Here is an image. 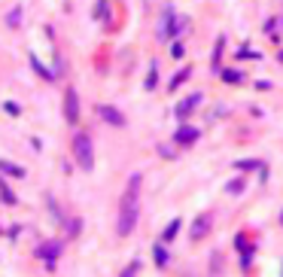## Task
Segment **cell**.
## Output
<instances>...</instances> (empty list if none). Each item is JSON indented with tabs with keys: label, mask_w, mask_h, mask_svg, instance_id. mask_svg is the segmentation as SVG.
I'll list each match as a JSON object with an SVG mask.
<instances>
[{
	"label": "cell",
	"mask_w": 283,
	"mask_h": 277,
	"mask_svg": "<svg viewBox=\"0 0 283 277\" xmlns=\"http://www.w3.org/2000/svg\"><path fill=\"white\" fill-rule=\"evenodd\" d=\"M140 174H134L128 180V189H125V195H122V204H119V238H128L131 229L137 226V213H140Z\"/></svg>",
	"instance_id": "obj_1"
},
{
	"label": "cell",
	"mask_w": 283,
	"mask_h": 277,
	"mask_svg": "<svg viewBox=\"0 0 283 277\" xmlns=\"http://www.w3.org/2000/svg\"><path fill=\"white\" fill-rule=\"evenodd\" d=\"M73 155H76V165L82 171H92L95 168V146H92V137L88 134H76L73 137Z\"/></svg>",
	"instance_id": "obj_2"
},
{
	"label": "cell",
	"mask_w": 283,
	"mask_h": 277,
	"mask_svg": "<svg viewBox=\"0 0 283 277\" xmlns=\"http://www.w3.org/2000/svg\"><path fill=\"white\" fill-rule=\"evenodd\" d=\"M171 37H180V15L168 3L165 12H162V22H158V43H168Z\"/></svg>",
	"instance_id": "obj_3"
},
{
	"label": "cell",
	"mask_w": 283,
	"mask_h": 277,
	"mask_svg": "<svg viewBox=\"0 0 283 277\" xmlns=\"http://www.w3.org/2000/svg\"><path fill=\"white\" fill-rule=\"evenodd\" d=\"M64 119H67V122H79V98H76V89H67L64 92Z\"/></svg>",
	"instance_id": "obj_4"
},
{
	"label": "cell",
	"mask_w": 283,
	"mask_h": 277,
	"mask_svg": "<svg viewBox=\"0 0 283 277\" xmlns=\"http://www.w3.org/2000/svg\"><path fill=\"white\" fill-rule=\"evenodd\" d=\"M58 256H61V244H58V241H46V244L37 247V259H43L46 265H52Z\"/></svg>",
	"instance_id": "obj_5"
},
{
	"label": "cell",
	"mask_w": 283,
	"mask_h": 277,
	"mask_svg": "<svg viewBox=\"0 0 283 277\" xmlns=\"http://www.w3.org/2000/svg\"><path fill=\"white\" fill-rule=\"evenodd\" d=\"M98 113H101V119H104V122H110V125H116V128H122V125H125V116H122L116 107H98Z\"/></svg>",
	"instance_id": "obj_6"
},
{
	"label": "cell",
	"mask_w": 283,
	"mask_h": 277,
	"mask_svg": "<svg viewBox=\"0 0 283 277\" xmlns=\"http://www.w3.org/2000/svg\"><path fill=\"white\" fill-rule=\"evenodd\" d=\"M198 128H192V125H180V128H177V134H174V140L177 143H195L198 140Z\"/></svg>",
	"instance_id": "obj_7"
},
{
	"label": "cell",
	"mask_w": 283,
	"mask_h": 277,
	"mask_svg": "<svg viewBox=\"0 0 283 277\" xmlns=\"http://www.w3.org/2000/svg\"><path fill=\"white\" fill-rule=\"evenodd\" d=\"M198 104H201V95H189L186 101H180V104H177V110H174V113L180 116V119H186V116H189L192 110L198 107Z\"/></svg>",
	"instance_id": "obj_8"
},
{
	"label": "cell",
	"mask_w": 283,
	"mask_h": 277,
	"mask_svg": "<svg viewBox=\"0 0 283 277\" xmlns=\"http://www.w3.org/2000/svg\"><path fill=\"white\" fill-rule=\"evenodd\" d=\"M207 229H210V216H198L195 222H192V238H195V241H198V238H204V232H207Z\"/></svg>",
	"instance_id": "obj_9"
},
{
	"label": "cell",
	"mask_w": 283,
	"mask_h": 277,
	"mask_svg": "<svg viewBox=\"0 0 283 277\" xmlns=\"http://www.w3.org/2000/svg\"><path fill=\"white\" fill-rule=\"evenodd\" d=\"M152 259H155V265H158V268H165V265H168V253H165V247H162V244H155V247H152Z\"/></svg>",
	"instance_id": "obj_10"
},
{
	"label": "cell",
	"mask_w": 283,
	"mask_h": 277,
	"mask_svg": "<svg viewBox=\"0 0 283 277\" xmlns=\"http://www.w3.org/2000/svg\"><path fill=\"white\" fill-rule=\"evenodd\" d=\"M180 226H183L180 219H171V222H168V229H165V235H162V241H174V238H177V232H180Z\"/></svg>",
	"instance_id": "obj_11"
},
{
	"label": "cell",
	"mask_w": 283,
	"mask_h": 277,
	"mask_svg": "<svg viewBox=\"0 0 283 277\" xmlns=\"http://www.w3.org/2000/svg\"><path fill=\"white\" fill-rule=\"evenodd\" d=\"M0 171H3V174H12V177H25L22 168H15V165H9V162H3V159H0Z\"/></svg>",
	"instance_id": "obj_12"
},
{
	"label": "cell",
	"mask_w": 283,
	"mask_h": 277,
	"mask_svg": "<svg viewBox=\"0 0 283 277\" xmlns=\"http://www.w3.org/2000/svg\"><path fill=\"white\" fill-rule=\"evenodd\" d=\"M155 82H158V67L152 64V67H149V73H146V85H143V89H146V92H152V89H155Z\"/></svg>",
	"instance_id": "obj_13"
},
{
	"label": "cell",
	"mask_w": 283,
	"mask_h": 277,
	"mask_svg": "<svg viewBox=\"0 0 283 277\" xmlns=\"http://www.w3.org/2000/svg\"><path fill=\"white\" fill-rule=\"evenodd\" d=\"M0 198H3L6 204H15V195H12V189H6V183L0 180Z\"/></svg>",
	"instance_id": "obj_14"
},
{
	"label": "cell",
	"mask_w": 283,
	"mask_h": 277,
	"mask_svg": "<svg viewBox=\"0 0 283 277\" xmlns=\"http://www.w3.org/2000/svg\"><path fill=\"white\" fill-rule=\"evenodd\" d=\"M222 79H225V82H241L244 73H241V70H222Z\"/></svg>",
	"instance_id": "obj_15"
},
{
	"label": "cell",
	"mask_w": 283,
	"mask_h": 277,
	"mask_svg": "<svg viewBox=\"0 0 283 277\" xmlns=\"http://www.w3.org/2000/svg\"><path fill=\"white\" fill-rule=\"evenodd\" d=\"M6 22H9L12 28H19V22H22V9H19V6H15V9H12V12L6 15Z\"/></svg>",
	"instance_id": "obj_16"
},
{
	"label": "cell",
	"mask_w": 283,
	"mask_h": 277,
	"mask_svg": "<svg viewBox=\"0 0 283 277\" xmlns=\"http://www.w3.org/2000/svg\"><path fill=\"white\" fill-rule=\"evenodd\" d=\"M222 46H225V37L216 40V49H213V67H219V55H222Z\"/></svg>",
	"instance_id": "obj_17"
},
{
	"label": "cell",
	"mask_w": 283,
	"mask_h": 277,
	"mask_svg": "<svg viewBox=\"0 0 283 277\" xmlns=\"http://www.w3.org/2000/svg\"><path fill=\"white\" fill-rule=\"evenodd\" d=\"M104 12H110V6H107V0H98V6H95V15L98 19H107Z\"/></svg>",
	"instance_id": "obj_18"
},
{
	"label": "cell",
	"mask_w": 283,
	"mask_h": 277,
	"mask_svg": "<svg viewBox=\"0 0 283 277\" xmlns=\"http://www.w3.org/2000/svg\"><path fill=\"white\" fill-rule=\"evenodd\" d=\"M238 168H241V171H250V168L256 171V168H259V162H256V159H241V162H238Z\"/></svg>",
	"instance_id": "obj_19"
},
{
	"label": "cell",
	"mask_w": 283,
	"mask_h": 277,
	"mask_svg": "<svg viewBox=\"0 0 283 277\" xmlns=\"http://www.w3.org/2000/svg\"><path fill=\"white\" fill-rule=\"evenodd\" d=\"M189 73H192V70H189V67H186V70H183V73H177V76L171 79V89H177V85H180V82H183V79H186Z\"/></svg>",
	"instance_id": "obj_20"
},
{
	"label": "cell",
	"mask_w": 283,
	"mask_h": 277,
	"mask_svg": "<svg viewBox=\"0 0 283 277\" xmlns=\"http://www.w3.org/2000/svg\"><path fill=\"white\" fill-rule=\"evenodd\" d=\"M228 192H244V180H232V183H228Z\"/></svg>",
	"instance_id": "obj_21"
},
{
	"label": "cell",
	"mask_w": 283,
	"mask_h": 277,
	"mask_svg": "<svg viewBox=\"0 0 283 277\" xmlns=\"http://www.w3.org/2000/svg\"><path fill=\"white\" fill-rule=\"evenodd\" d=\"M238 58H256V61H259L262 55H259V52H250V49H241V52H238Z\"/></svg>",
	"instance_id": "obj_22"
},
{
	"label": "cell",
	"mask_w": 283,
	"mask_h": 277,
	"mask_svg": "<svg viewBox=\"0 0 283 277\" xmlns=\"http://www.w3.org/2000/svg\"><path fill=\"white\" fill-rule=\"evenodd\" d=\"M183 52H186L183 43H174V46H171V55H174V58H183Z\"/></svg>",
	"instance_id": "obj_23"
},
{
	"label": "cell",
	"mask_w": 283,
	"mask_h": 277,
	"mask_svg": "<svg viewBox=\"0 0 283 277\" xmlns=\"http://www.w3.org/2000/svg\"><path fill=\"white\" fill-rule=\"evenodd\" d=\"M3 110H6L9 116H19V104H12V101H6V104H3Z\"/></svg>",
	"instance_id": "obj_24"
},
{
	"label": "cell",
	"mask_w": 283,
	"mask_h": 277,
	"mask_svg": "<svg viewBox=\"0 0 283 277\" xmlns=\"http://www.w3.org/2000/svg\"><path fill=\"white\" fill-rule=\"evenodd\" d=\"M137 268H140V265H137V262H131L125 271H122V277H134V274H137Z\"/></svg>",
	"instance_id": "obj_25"
},
{
	"label": "cell",
	"mask_w": 283,
	"mask_h": 277,
	"mask_svg": "<svg viewBox=\"0 0 283 277\" xmlns=\"http://www.w3.org/2000/svg\"><path fill=\"white\" fill-rule=\"evenodd\" d=\"M277 58H280V61H283V52H280V55H277Z\"/></svg>",
	"instance_id": "obj_26"
}]
</instances>
